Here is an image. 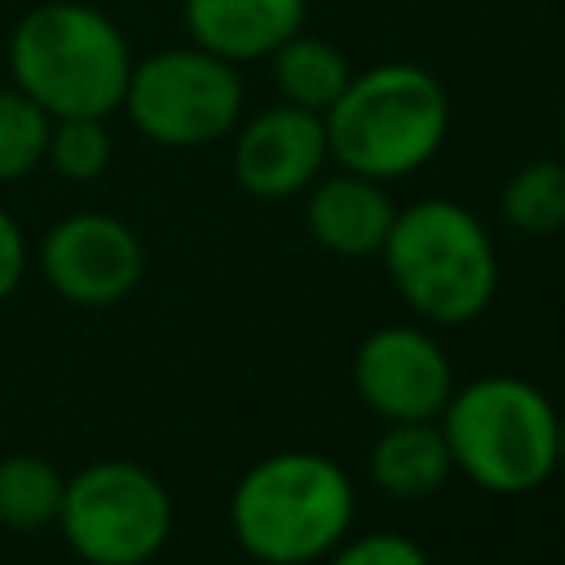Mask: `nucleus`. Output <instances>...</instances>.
<instances>
[{"mask_svg":"<svg viewBox=\"0 0 565 565\" xmlns=\"http://www.w3.org/2000/svg\"><path fill=\"white\" fill-rule=\"evenodd\" d=\"M353 388L384 424L437 419L455 393V371L433 331L411 322L375 327L353 353Z\"/></svg>","mask_w":565,"mask_h":565,"instance_id":"9","label":"nucleus"},{"mask_svg":"<svg viewBox=\"0 0 565 565\" xmlns=\"http://www.w3.org/2000/svg\"><path fill=\"white\" fill-rule=\"evenodd\" d=\"M455 468L490 494H530L561 468V415L521 375H481L450 393L437 415Z\"/></svg>","mask_w":565,"mask_h":565,"instance_id":"5","label":"nucleus"},{"mask_svg":"<svg viewBox=\"0 0 565 565\" xmlns=\"http://www.w3.org/2000/svg\"><path fill=\"white\" fill-rule=\"evenodd\" d=\"M406 309L437 327H463L486 313L499 287V252L481 216L455 199L397 207L380 247Z\"/></svg>","mask_w":565,"mask_h":565,"instance_id":"4","label":"nucleus"},{"mask_svg":"<svg viewBox=\"0 0 565 565\" xmlns=\"http://www.w3.org/2000/svg\"><path fill=\"white\" fill-rule=\"evenodd\" d=\"M132 62L119 22L84 0H44L9 31V79L53 119H110Z\"/></svg>","mask_w":565,"mask_h":565,"instance_id":"1","label":"nucleus"},{"mask_svg":"<svg viewBox=\"0 0 565 565\" xmlns=\"http://www.w3.org/2000/svg\"><path fill=\"white\" fill-rule=\"evenodd\" d=\"M35 265L62 300L106 309L141 287L146 247L137 230L110 212H71L44 230Z\"/></svg>","mask_w":565,"mask_h":565,"instance_id":"8","label":"nucleus"},{"mask_svg":"<svg viewBox=\"0 0 565 565\" xmlns=\"http://www.w3.org/2000/svg\"><path fill=\"white\" fill-rule=\"evenodd\" d=\"M57 530L84 565H146L168 547L172 494L132 459H97L66 477Z\"/></svg>","mask_w":565,"mask_h":565,"instance_id":"7","label":"nucleus"},{"mask_svg":"<svg viewBox=\"0 0 565 565\" xmlns=\"http://www.w3.org/2000/svg\"><path fill=\"white\" fill-rule=\"evenodd\" d=\"M556 450H561V463H565V419H561V437H556Z\"/></svg>","mask_w":565,"mask_h":565,"instance_id":"21","label":"nucleus"},{"mask_svg":"<svg viewBox=\"0 0 565 565\" xmlns=\"http://www.w3.org/2000/svg\"><path fill=\"white\" fill-rule=\"evenodd\" d=\"M309 0H185L181 18L190 44L243 66L265 62L282 40L305 26Z\"/></svg>","mask_w":565,"mask_h":565,"instance_id":"12","label":"nucleus"},{"mask_svg":"<svg viewBox=\"0 0 565 565\" xmlns=\"http://www.w3.org/2000/svg\"><path fill=\"white\" fill-rule=\"evenodd\" d=\"M503 221L521 234L565 230V159H530L503 185Z\"/></svg>","mask_w":565,"mask_h":565,"instance_id":"16","label":"nucleus"},{"mask_svg":"<svg viewBox=\"0 0 565 565\" xmlns=\"http://www.w3.org/2000/svg\"><path fill=\"white\" fill-rule=\"evenodd\" d=\"M26 265H31V243H26L22 225L0 207V300H9L22 287Z\"/></svg>","mask_w":565,"mask_h":565,"instance_id":"20","label":"nucleus"},{"mask_svg":"<svg viewBox=\"0 0 565 565\" xmlns=\"http://www.w3.org/2000/svg\"><path fill=\"white\" fill-rule=\"evenodd\" d=\"M358 494L349 472L318 450L256 459L230 494L234 543L260 565H313L349 539Z\"/></svg>","mask_w":565,"mask_h":565,"instance_id":"2","label":"nucleus"},{"mask_svg":"<svg viewBox=\"0 0 565 565\" xmlns=\"http://www.w3.org/2000/svg\"><path fill=\"white\" fill-rule=\"evenodd\" d=\"M119 110L146 141L163 150H194L238 128L243 79L234 62L199 44H177L132 62Z\"/></svg>","mask_w":565,"mask_h":565,"instance_id":"6","label":"nucleus"},{"mask_svg":"<svg viewBox=\"0 0 565 565\" xmlns=\"http://www.w3.org/2000/svg\"><path fill=\"white\" fill-rule=\"evenodd\" d=\"M366 472H371V486L380 494L402 499V503L437 494L455 472V459H450L441 424L437 419L384 424V433L371 441Z\"/></svg>","mask_w":565,"mask_h":565,"instance_id":"13","label":"nucleus"},{"mask_svg":"<svg viewBox=\"0 0 565 565\" xmlns=\"http://www.w3.org/2000/svg\"><path fill=\"white\" fill-rule=\"evenodd\" d=\"M44 163L66 181H97L110 168V128L93 115L53 119Z\"/></svg>","mask_w":565,"mask_h":565,"instance_id":"18","label":"nucleus"},{"mask_svg":"<svg viewBox=\"0 0 565 565\" xmlns=\"http://www.w3.org/2000/svg\"><path fill=\"white\" fill-rule=\"evenodd\" d=\"M322 565H433L428 552L406 539V534H388V530H375V534H358V539H340Z\"/></svg>","mask_w":565,"mask_h":565,"instance_id":"19","label":"nucleus"},{"mask_svg":"<svg viewBox=\"0 0 565 565\" xmlns=\"http://www.w3.org/2000/svg\"><path fill=\"white\" fill-rule=\"evenodd\" d=\"M265 62H269V75H274L278 97L291 102V106L318 110V115L344 93V84L353 75L349 57L331 40L305 35V31H296L291 40H282Z\"/></svg>","mask_w":565,"mask_h":565,"instance_id":"14","label":"nucleus"},{"mask_svg":"<svg viewBox=\"0 0 565 565\" xmlns=\"http://www.w3.org/2000/svg\"><path fill=\"white\" fill-rule=\"evenodd\" d=\"M393 216H397V203L388 185L344 168L335 177H318L305 190V230L331 256H349V260L380 256L393 230Z\"/></svg>","mask_w":565,"mask_h":565,"instance_id":"11","label":"nucleus"},{"mask_svg":"<svg viewBox=\"0 0 565 565\" xmlns=\"http://www.w3.org/2000/svg\"><path fill=\"white\" fill-rule=\"evenodd\" d=\"M561 159H565V106H561Z\"/></svg>","mask_w":565,"mask_h":565,"instance_id":"22","label":"nucleus"},{"mask_svg":"<svg viewBox=\"0 0 565 565\" xmlns=\"http://www.w3.org/2000/svg\"><path fill=\"white\" fill-rule=\"evenodd\" d=\"M66 477L44 455H4L0 459V525L13 534H40L57 525Z\"/></svg>","mask_w":565,"mask_h":565,"instance_id":"15","label":"nucleus"},{"mask_svg":"<svg viewBox=\"0 0 565 565\" xmlns=\"http://www.w3.org/2000/svg\"><path fill=\"white\" fill-rule=\"evenodd\" d=\"M327 154L358 177L402 181L419 172L446 141L450 97L441 79L415 62H380L349 75L344 93L322 110Z\"/></svg>","mask_w":565,"mask_h":565,"instance_id":"3","label":"nucleus"},{"mask_svg":"<svg viewBox=\"0 0 565 565\" xmlns=\"http://www.w3.org/2000/svg\"><path fill=\"white\" fill-rule=\"evenodd\" d=\"M53 115L35 106L22 88H0V185L31 177L44 163Z\"/></svg>","mask_w":565,"mask_h":565,"instance_id":"17","label":"nucleus"},{"mask_svg":"<svg viewBox=\"0 0 565 565\" xmlns=\"http://www.w3.org/2000/svg\"><path fill=\"white\" fill-rule=\"evenodd\" d=\"M327 128L318 110L278 102L238 119L230 168L252 199H291L305 194L327 168Z\"/></svg>","mask_w":565,"mask_h":565,"instance_id":"10","label":"nucleus"}]
</instances>
